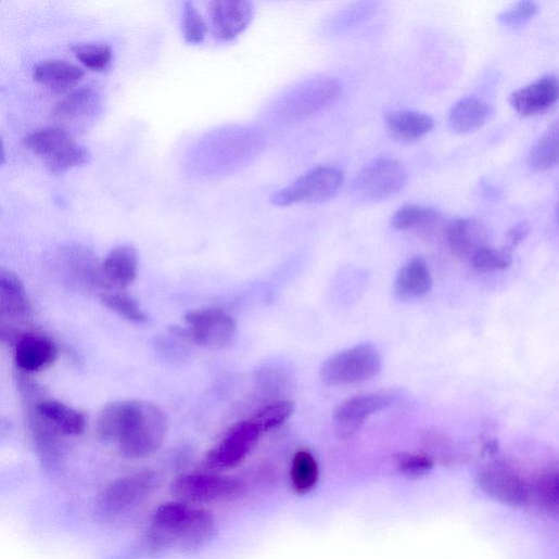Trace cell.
Returning <instances> with one entry per match:
<instances>
[{
    "label": "cell",
    "mask_w": 559,
    "mask_h": 559,
    "mask_svg": "<svg viewBox=\"0 0 559 559\" xmlns=\"http://www.w3.org/2000/svg\"><path fill=\"white\" fill-rule=\"evenodd\" d=\"M493 114L492 106L475 97H468L457 102L449 113L450 128L460 135L482 128Z\"/></svg>",
    "instance_id": "cb8c5ba5"
},
{
    "label": "cell",
    "mask_w": 559,
    "mask_h": 559,
    "mask_svg": "<svg viewBox=\"0 0 559 559\" xmlns=\"http://www.w3.org/2000/svg\"><path fill=\"white\" fill-rule=\"evenodd\" d=\"M480 488L492 499L511 507H523L532 499L531 484L504 461H491L477 475Z\"/></svg>",
    "instance_id": "8fae6325"
},
{
    "label": "cell",
    "mask_w": 559,
    "mask_h": 559,
    "mask_svg": "<svg viewBox=\"0 0 559 559\" xmlns=\"http://www.w3.org/2000/svg\"><path fill=\"white\" fill-rule=\"evenodd\" d=\"M262 434V430L252 419L239 422L207 453L205 466L213 472L236 469L255 449Z\"/></svg>",
    "instance_id": "7c38bea8"
},
{
    "label": "cell",
    "mask_w": 559,
    "mask_h": 559,
    "mask_svg": "<svg viewBox=\"0 0 559 559\" xmlns=\"http://www.w3.org/2000/svg\"><path fill=\"white\" fill-rule=\"evenodd\" d=\"M254 5L245 0H218L209 7V16L215 37L232 41L242 35L254 18Z\"/></svg>",
    "instance_id": "5bb4252c"
},
{
    "label": "cell",
    "mask_w": 559,
    "mask_h": 559,
    "mask_svg": "<svg viewBox=\"0 0 559 559\" xmlns=\"http://www.w3.org/2000/svg\"><path fill=\"white\" fill-rule=\"evenodd\" d=\"M446 241L452 253L459 259L470 262L484 247L490 246V231L479 220L458 218L445 229Z\"/></svg>",
    "instance_id": "2e32d148"
},
{
    "label": "cell",
    "mask_w": 559,
    "mask_h": 559,
    "mask_svg": "<svg viewBox=\"0 0 559 559\" xmlns=\"http://www.w3.org/2000/svg\"><path fill=\"white\" fill-rule=\"evenodd\" d=\"M529 232H530V226L526 223H520V224L513 226L507 232L506 247L509 249L510 251L512 249L517 247L528 237Z\"/></svg>",
    "instance_id": "8d00e7d4"
},
{
    "label": "cell",
    "mask_w": 559,
    "mask_h": 559,
    "mask_svg": "<svg viewBox=\"0 0 559 559\" xmlns=\"http://www.w3.org/2000/svg\"><path fill=\"white\" fill-rule=\"evenodd\" d=\"M207 33L208 26L196 7L191 2L185 3L182 12L185 41L189 45L199 46L205 41Z\"/></svg>",
    "instance_id": "836d02e7"
},
{
    "label": "cell",
    "mask_w": 559,
    "mask_h": 559,
    "mask_svg": "<svg viewBox=\"0 0 559 559\" xmlns=\"http://www.w3.org/2000/svg\"><path fill=\"white\" fill-rule=\"evenodd\" d=\"M138 270V252L131 245L113 249L101 263L102 276L109 289L128 288L136 281Z\"/></svg>",
    "instance_id": "d6986e66"
},
{
    "label": "cell",
    "mask_w": 559,
    "mask_h": 559,
    "mask_svg": "<svg viewBox=\"0 0 559 559\" xmlns=\"http://www.w3.org/2000/svg\"><path fill=\"white\" fill-rule=\"evenodd\" d=\"M85 75L84 68L64 60L42 61L34 68L35 81L56 93L68 91Z\"/></svg>",
    "instance_id": "7402d4cb"
},
{
    "label": "cell",
    "mask_w": 559,
    "mask_h": 559,
    "mask_svg": "<svg viewBox=\"0 0 559 559\" xmlns=\"http://www.w3.org/2000/svg\"><path fill=\"white\" fill-rule=\"evenodd\" d=\"M509 102L522 116L543 113L559 102V78L552 75L544 76L514 91Z\"/></svg>",
    "instance_id": "e0dca14e"
},
{
    "label": "cell",
    "mask_w": 559,
    "mask_h": 559,
    "mask_svg": "<svg viewBox=\"0 0 559 559\" xmlns=\"http://www.w3.org/2000/svg\"><path fill=\"white\" fill-rule=\"evenodd\" d=\"M294 409L293 402H276L259 410L252 420L255 421L263 433L270 432L282 427L292 417Z\"/></svg>",
    "instance_id": "1f68e13d"
},
{
    "label": "cell",
    "mask_w": 559,
    "mask_h": 559,
    "mask_svg": "<svg viewBox=\"0 0 559 559\" xmlns=\"http://www.w3.org/2000/svg\"><path fill=\"white\" fill-rule=\"evenodd\" d=\"M382 370L379 350L363 343L328 358L320 368L322 382L330 388L352 385L377 378Z\"/></svg>",
    "instance_id": "3957f363"
},
{
    "label": "cell",
    "mask_w": 559,
    "mask_h": 559,
    "mask_svg": "<svg viewBox=\"0 0 559 559\" xmlns=\"http://www.w3.org/2000/svg\"><path fill=\"white\" fill-rule=\"evenodd\" d=\"M216 532V521L211 512L171 500L155 509L142 547L152 557L173 549L182 555H196L208 546Z\"/></svg>",
    "instance_id": "7a4b0ae2"
},
{
    "label": "cell",
    "mask_w": 559,
    "mask_h": 559,
    "mask_svg": "<svg viewBox=\"0 0 559 559\" xmlns=\"http://www.w3.org/2000/svg\"><path fill=\"white\" fill-rule=\"evenodd\" d=\"M529 164L537 173L547 171L559 165V120L555 122L533 147Z\"/></svg>",
    "instance_id": "83f0119b"
},
{
    "label": "cell",
    "mask_w": 559,
    "mask_h": 559,
    "mask_svg": "<svg viewBox=\"0 0 559 559\" xmlns=\"http://www.w3.org/2000/svg\"><path fill=\"white\" fill-rule=\"evenodd\" d=\"M556 218H557V221H558V225H559V203H558L557 208H556Z\"/></svg>",
    "instance_id": "74e56055"
},
{
    "label": "cell",
    "mask_w": 559,
    "mask_h": 559,
    "mask_svg": "<svg viewBox=\"0 0 559 559\" xmlns=\"http://www.w3.org/2000/svg\"><path fill=\"white\" fill-rule=\"evenodd\" d=\"M99 92L89 86L71 91L54 107L53 115L62 122L80 123L93 116L100 106Z\"/></svg>",
    "instance_id": "603a6c76"
},
{
    "label": "cell",
    "mask_w": 559,
    "mask_h": 559,
    "mask_svg": "<svg viewBox=\"0 0 559 559\" xmlns=\"http://www.w3.org/2000/svg\"><path fill=\"white\" fill-rule=\"evenodd\" d=\"M75 58L94 72L105 71L112 61V49L101 43H78L71 47Z\"/></svg>",
    "instance_id": "4dcf8cb0"
},
{
    "label": "cell",
    "mask_w": 559,
    "mask_h": 559,
    "mask_svg": "<svg viewBox=\"0 0 559 559\" xmlns=\"http://www.w3.org/2000/svg\"><path fill=\"white\" fill-rule=\"evenodd\" d=\"M319 479V468L314 456L307 450L297 452L292 460L291 483L298 494H307L315 488Z\"/></svg>",
    "instance_id": "f1b7e54d"
},
{
    "label": "cell",
    "mask_w": 559,
    "mask_h": 559,
    "mask_svg": "<svg viewBox=\"0 0 559 559\" xmlns=\"http://www.w3.org/2000/svg\"><path fill=\"white\" fill-rule=\"evenodd\" d=\"M34 307L27 289L17 274L12 270L0 271V318L2 321H28Z\"/></svg>",
    "instance_id": "ac0fdd59"
},
{
    "label": "cell",
    "mask_w": 559,
    "mask_h": 559,
    "mask_svg": "<svg viewBox=\"0 0 559 559\" xmlns=\"http://www.w3.org/2000/svg\"><path fill=\"white\" fill-rule=\"evenodd\" d=\"M158 477L152 470H141L113 481L100 495L96 516L112 521L147 500L158 487Z\"/></svg>",
    "instance_id": "5b68a950"
},
{
    "label": "cell",
    "mask_w": 559,
    "mask_h": 559,
    "mask_svg": "<svg viewBox=\"0 0 559 559\" xmlns=\"http://www.w3.org/2000/svg\"><path fill=\"white\" fill-rule=\"evenodd\" d=\"M242 480L219 472H195L177 477L169 486L175 498L189 505H207L238 498L245 492Z\"/></svg>",
    "instance_id": "8992f818"
},
{
    "label": "cell",
    "mask_w": 559,
    "mask_h": 559,
    "mask_svg": "<svg viewBox=\"0 0 559 559\" xmlns=\"http://www.w3.org/2000/svg\"><path fill=\"white\" fill-rule=\"evenodd\" d=\"M404 164L394 158H379L364 166L353 178L350 191L364 203L383 202L399 194L407 185Z\"/></svg>",
    "instance_id": "52a82bcc"
},
{
    "label": "cell",
    "mask_w": 559,
    "mask_h": 559,
    "mask_svg": "<svg viewBox=\"0 0 559 559\" xmlns=\"http://www.w3.org/2000/svg\"><path fill=\"white\" fill-rule=\"evenodd\" d=\"M37 418L62 436H78L87 427L85 416L64 403L47 399L36 407Z\"/></svg>",
    "instance_id": "ffe728a7"
},
{
    "label": "cell",
    "mask_w": 559,
    "mask_h": 559,
    "mask_svg": "<svg viewBox=\"0 0 559 559\" xmlns=\"http://www.w3.org/2000/svg\"><path fill=\"white\" fill-rule=\"evenodd\" d=\"M531 493L541 510L559 521V469L539 474L531 485Z\"/></svg>",
    "instance_id": "4316f807"
},
{
    "label": "cell",
    "mask_w": 559,
    "mask_h": 559,
    "mask_svg": "<svg viewBox=\"0 0 559 559\" xmlns=\"http://www.w3.org/2000/svg\"><path fill=\"white\" fill-rule=\"evenodd\" d=\"M433 279L427 262L421 257L409 261L398 271L394 294L402 302L422 298L432 290Z\"/></svg>",
    "instance_id": "44dd1931"
},
{
    "label": "cell",
    "mask_w": 559,
    "mask_h": 559,
    "mask_svg": "<svg viewBox=\"0 0 559 559\" xmlns=\"http://www.w3.org/2000/svg\"><path fill=\"white\" fill-rule=\"evenodd\" d=\"M470 264L474 269L485 274L506 270L512 264L511 251L490 245L481 250Z\"/></svg>",
    "instance_id": "d6a6232c"
},
{
    "label": "cell",
    "mask_w": 559,
    "mask_h": 559,
    "mask_svg": "<svg viewBox=\"0 0 559 559\" xmlns=\"http://www.w3.org/2000/svg\"><path fill=\"white\" fill-rule=\"evenodd\" d=\"M386 125L391 135L405 142L417 141L433 130L434 119L416 111H396L388 115Z\"/></svg>",
    "instance_id": "d4e9b609"
},
{
    "label": "cell",
    "mask_w": 559,
    "mask_h": 559,
    "mask_svg": "<svg viewBox=\"0 0 559 559\" xmlns=\"http://www.w3.org/2000/svg\"><path fill=\"white\" fill-rule=\"evenodd\" d=\"M399 398L401 393L397 391H382L344 401L333 414L336 434L341 439H350L372 415L391 408Z\"/></svg>",
    "instance_id": "4fadbf2b"
},
{
    "label": "cell",
    "mask_w": 559,
    "mask_h": 559,
    "mask_svg": "<svg viewBox=\"0 0 559 559\" xmlns=\"http://www.w3.org/2000/svg\"><path fill=\"white\" fill-rule=\"evenodd\" d=\"M394 460L398 471L410 478L429 474L435 465L432 457L425 454L401 453Z\"/></svg>",
    "instance_id": "e575fe53"
},
{
    "label": "cell",
    "mask_w": 559,
    "mask_h": 559,
    "mask_svg": "<svg viewBox=\"0 0 559 559\" xmlns=\"http://www.w3.org/2000/svg\"><path fill=\"white\" fill-rule=\"evenodd\" d=\"M343 173L333 166H316L288 188L271 196V204L287 207L295 204H320L334 199L343 186Z\"/></svg>",
    "instance_id": "ba28073f"
},
{
    "label": "cell",
    "mask_w": 559,
    "mask_h": 559,
    "mask_svg": "<svg viewBox=\"0 0 559 559\" xmlns=\"http://www.w3.org/2000/svg\"><path fill=\"white\" fill-rule=\"evenodd\" d=\"M59 350L52 338L41 332H24L15 341V363L17 368L34 374L50 368L56 360Z\"/></svg>",
    "instance_id": "9a60e30c"
},
{
    "label": "cell",
    "mask_w": 559,
    "mask_h": 559,
    "mask_svg": "<svg viewBox=\"0 0 559 559\" xmlns=\"http://www.w3.org/2000/svg\"><path fill=\"white\" fill-rule=\"evenodd\" d=\"M341 90L340 81L334 78L306 80L280 100L279 116L287 120H303L333 103Z\"/></svg>",
    "instance_id": "30bf717a"
},
{
    "label": "cell",
    "mask_w": 559,
    "mask_h": 559,
    "mask_svg": "<svg viewBox=\"0 0 559 559\" xmlns=\"http://www.w3.org/2000/svg\"><path fill=\"white\" fill-rule=\"evenodd\" d=\"M100 298L106 308L129 322L144 323L148 321V316L137 300L125 292H103Z\"/></svg>",
    "instance_id": "f546056e"
},
{
    "label": "cell",
    "mask_w": 559,
    "mask_h": 559,
    "mask_svg": "<svg viewBox=\"0 0 559 559\" xmlns=\"http://www.w3.org/2000/svg\"><path fill=\"white\" fill-rule=\"evenodd\" d=\"M538 7L533 2H521L498 16L500 25L517 28L536 16Z\"/></svg>",
    "instance_id": "d590c367"
},
{
    "label": "cell",
    "mask_w": 559,
    "mask_h": 559,
    "mask_svg": "<svg viewBox=\"0 0 559 559\" xmlns=\"http://www.w3.org/2000/svg\"><path fill=\"white\" fill-rule=\"evenodd\" d=\"M168 432L167 415L154 403L139 399L117 401L106 405L96 423V436L104 444H117L127 458L154 455Z\"/></svg>",
    "instance_id": "6da1fadb"
},
{
    "label": "cell",
    "mask_w": 559,
    "mask_h": 559,
    "mask_svg": "<svg viewBox=\"0 0 559 559\" xmlns=\"http://www.w3.org/2000/svg\"><path fill=\"white\" fill-rule=\"evenodd\" d=\"M442 221L441 214L432 207L406 205L392 218V226L398 231L418 230L422 233L434 231Z\"/></svg>",
    "instance_id": "484cf974"
},
{
    "label": "cell",
    "mask_w": 559,
    "mask_h": 559,
    "mask_svg": "<svg viewBox=\"0 0 559 559\" xmlns=\"http://www.w3.org/2000/svg\"><path fill=\"white\" fill-rule=\"evenodd\" d=\"M185 328H176V335L207 348H224L234 339L236 320L223 309L207 308L185 315Z\"/></svg>",
    "instance_id": "9c48e42d"
},
{
    "label": "cell",
    "mask_w": 559,
    "mask_h": 559,
    "mask_svg": "<svg viewBox=\"0 0 559 559\" xmlns=\"http://www.w3.org/2000/svg\"><path fill=\"white\" fill-rule=\"evenodd\" d=\"M24 144L38 155L53 174L89 163L91 155L87 148L78 144L71 132L61 127L38 129L23 139Z\"/></svg>",
    "instance_id": "277c9868"
}]
</instances>
